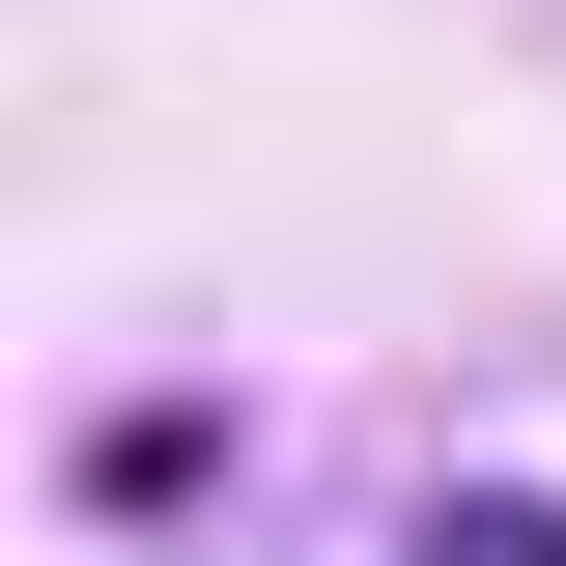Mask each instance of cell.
<instances>
[{
    "label": "cell",
    "mask_w": 566,
    "mask_h": 566,
    "mask_svg": "<svg viewBox=\"0 0 566 566\" xmlns=\"http://www.w3.org/2000/svg\"><path fill=\"white\" fill-rule=\"evenodd\" d=\"M397 566H566V510H538V482H482V510L424 482V510H397Z\"/></svg>",
    "instance_id": "1"
}]
</instances>
